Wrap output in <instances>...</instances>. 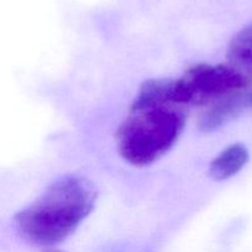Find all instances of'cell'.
<instances>
[{
    "label": "cell",
    "mask_w": 252,
    "mask_h": 252,
    "mask_svg": "<svg viewBox=\"0 0 252 252\" xmlns=\"http://www.w3.org/2000/svg\"><path fill=\"white\" fill-rule=\"evenodd\" d=\"M97 189L90 179L65 175L52 182L43 193L15 216L17 233L39 248H54L68 239L90 216Z\"/></svg>",
    "instance_id": "cell-1"
},
{
    "label": "cell",
    "mask_w": 252,
    "mask_h": 252,
    "mask_svg": "<svg viewBox=\"0 0 252 252\" xmlns=\"http://www.w3.org/2000/svg\"><path fill=\"white\" fill-rule=\"evenodd\" d=\"M189 110L159 94L139 90L116 133L120 155L132 166L147 167L172 149L185 129Z\"/></svg>",
    "instance_id": "cell-2"
},
{
    "label": "cell",
    "mask_w": 252,
    "mask_h": 252,
    "mask_svg": "<svg viewBox=\"0 0 252 252\" xmlns=\"http://www.w3.org/2000/svg\"><path fill=\"white\" fill-rule=\"evenodd\" d=\"M252 73L230 64H196L172 81V101L189 110L191 106L208 107L230 94L249 88Z\"/></svg>",
    "instance_id": "cell-3"
},
{
    "label": "cell",
    "mask_w": 252,
    "mask_h": 252,
    "mask_svg": "<svg viewBox=\"0 0 252 252\" xmlns=\"http://www.w3.org/2000/svg\"><path fill=\"white\" fill-rule=\"evenodd\" d=\"M250 108H252V93L249 86L230 94L204 108L198 116L197 127L203 133L216 132L231 121L236 120Z\"/></svg>",
    "instance_id": "cell-4"
},
{
    "label": "cell",
    "mask_w": 252,
    "mask_h": 252,
    "mask_svg": "<svg viewBox=\"0 0 252 252\" xmlns=\"http://www.w3.org/2000/svg\"><path fill=\"white\" fill-rule=\"evenodd\" d=\"M250 159V153L244 144L229 145L217 155L209 165V176L214 181H225L231 179L245 167Z\"/></svg>",
    "instance_id": "cell-5"
},
{
    "label": "cell",
    "mask_w": 252,
    "mask_h": 252,
    "mask_svg": "<svg viewBox=\"0 0 252 252\" xmlns=\"http://www.w3.org/2000/svg\"><path fill=\"white\" fill-rule=\"evenodd\" d=\"M229 64L244 71L252 70V22L236 32L228 47Z\"/></svg>",
    "instance_id": "cell-6"
},
{
    "label": "cell",
    "mask_w": 252,
    "mask_h": 252,
    "mask_svg": "<svg viewBox=\"0 0 252 252\" xmlns=\"http://www.w3.org/2000/svg\"><path fill=\"white\" fill-rule=\"evenodd\" d=\"M42 252H65V251L59 250V249H56V248H47V249H44Z\"/></svg>",
    "instance_id": "cell-7"
},
{
    "label": "cell",
    "mask_w": 252,
    "mask_h": 252,
    "mask_svg": "<svg viewBox=\"0 0 252 252\" xmlns=\"http://www.w3.org/2000/svg\"><path fill=\"white\" fill-rule=\"evenodd\" d=\"M251 89H252V88H251Z\"/></svg>",
    "instance_id": "cell-8"
}]
</instances>
